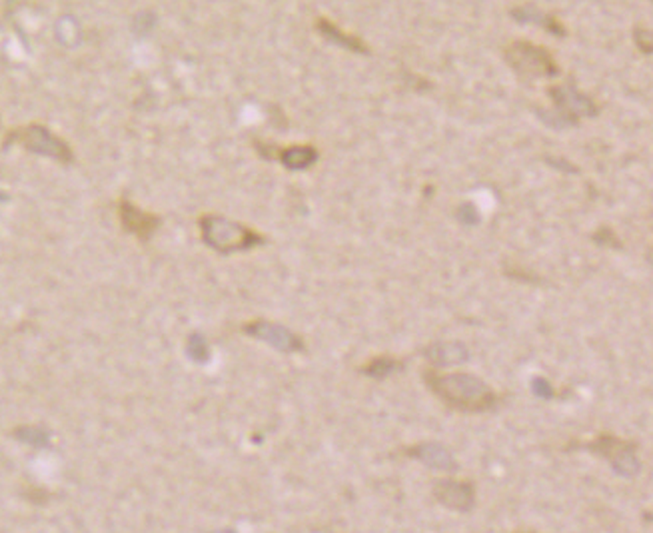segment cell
I'll return each instance as SVG.
<instances>
[{
  "label": "cell",
  "mask_w": 653,
  "mask_h": 533,
  "mask_svg": "<svg viewBox=\"0 0 653 533\" xmlns=\"http://www.w3.org/2000/svg\"><path fill=\"white\" fill-rule=\"evenodd\" d=\"M426 388L440 402L462 414H483L490 412L498 404V394L485 384V381L466 371L454 374H438L428 368L423 371Z\"/></svg>",
  "instance_id": "1"
},
{
  "label": "cell",
  "mask_w": 653,
  "mask_h": 533,
  "mask_svg": "<svg viewBox=\"0 0 653 533\" xmlns=\"http://www.w3.org/2000/svg\"><path fill=\"white\" fill-rule=\"evenodd\" d=\"M200 238L210 250L220 256H232L240 252L254 250V248L266 244V236L256 232L242 222L231 220L218 214H205L198 220Z\"/></svg>",
  "instance_id": "2"
},
{
  "label": "cell",
  "mask_w": 653,
  "mask_h": 533,
  "mask_svg": "<svg viewBox=\"0 0 653 533\" xmlns=\"http://www.w3.org/2000/svg\"><path fill=\"white\" fill-rule=\"evenodd\" d=\"M19 144L29 153L55 160L60 164H73L74 162V153L73 148L68 146V142L57 136L48 127L44 124H24V127H16L11 130L4 138V148Z\"/></svg>",
  "instance_id": "3"
},
{
  "label": "cell",
  "mask_w": 653,
  "mask_h": 533,
  "mask_svg": "<svg viewBox=\"0 0 653 533\" xmlns=\"http://www.w3.org/2000/svg\"><path fill=\"white\" fill-rule=\"evenodd\" d=\"M504 58L508 66L522 78H555L560 76V66L552 52L529 40H516L506 47Z\"/></svg>",
  "instance_id": "4"
},
{
  "label": "cell",
  "mask_w": 653,
  "mask_h": 533,
  "mask_svg": "<svg viewBox=\"0 0 653 533\" xmlns=\"http://www.w3.org/2000/svg\"><path fill=\"white\" fill-rule=\"evenodd\" d=\"M584 450L604 458L614 474L625 479H633L641 472V461L638 458V443L617 438L612 433H602L597 440L586 443Z\"/></svg>",
  "instance_id": "5"
},
{
  "label": "cell",
  "mask_w": 653,
  "mask_h": 533,
  "mask_svg": "<svg viewBox=\"0 0 653 533\" xmlns=\"http://www.w3.org/2000/svg\"><path fill=\"white\" fill-rule=\"evenodd\" d=\"M242 332L254 337V340L268 344L270 348L278 350L280 354H302L306 352V344L302 337L296 332L290 330V328L270 322V319H252V322H246L242 326Z\"/></svg>",
  "instance_id": "6"
},
{
  "label": "cell",
  "mask_w": 653,
  "mask_h": 533,
  "mask_svg": "<svg viewBox=\"0 0 653 533\" xmlns=\"http://www.w3.org/2000/svg\"><path fill=\"white\" fill-rule=\"evenodd\" d=\"M548 96L553 109L576 124H579L581 118H596L599 114V106L596 104V100L581 92L573 83L550 86Z\"/></svg>",
  "instance_id": "7"
},
{
  "label": "cell",
  "mask_w": 653,
  "mask_h": 533,
  "mask_svg": "<svg viewBox=\"0 0 653 533\" xmlns=\"http://www.w3.org/2000/svg\"><path fill=\"white\" fill-rule=\"evenodd\" d=\"M118 220L120 226L126 230L128 234H132L135 238H138L140 242H150L152 236L161 230L162 226V218L154 214V212H146L140 206H136L135 202H130L126 198L118 200Z\"/></svg>",
  "instance_id": "8"
},
{
  "label": "cell",
  "mask_w": 653,
  "mask_h": 533,
  "mask_svg": "<svg viewBox=\"0 0 653 533\" xmlns=\"http://www.w3.org/2000/svg\"><path fill=\"white\" fill-rule=\"evenodd\" d=\"M434 500L442 508L456 513H470L475 508V487L472 482H456V479H438L431 487Z\"/></svg>",
  "instance_id": "9"
},
{
  "label": "cell",
  "mask_w": 653,
  "mask_h": 533,
  "mask_svg": "<svg viewBox=\"0 0 653 533\" xmlns=\"http://www.w3.org/2000/svg\"><path fill=\"white\" fill-rule=\"evenodd\" d=\"M404 454L410 459H416L423 467L434 469V472H444V474H454L460 469L456 456L449 451L442 443L436 441H422L416 446H410L404 450Z\"/></svg>",
  "instance_id": "10"
},
{
  "label": "cell",
  "mask_w": 653,
  "mask_h": 533,
  "mask_svg": "<svg viewBox=\"0 0 653 533\" xmlns=\"http://www.w3.org/2000/svg\"><path fill=\"white\" fill-rule=\"evenodd\" d=\"M423 358H426L434 368H452V366H464L470 362V350L464 342L457 340H440L430 344L423 350Z\"/></svg>",
  "instance_id": "11"
},
{
  "label": "cell",
  "mask_w": 653,
  "mask_h": 533,
  "mask_svg": "<svg viewBox=\"0 0 653 533\" xmlns=\"http://www.w3.org/2000/svg\"><path fill=\"white\" fill-rule=\"evenodd\" d=\"M509 16L519 24H534L540 26L545 32H550L552 37L558 39H566L568 37V29L562 24V21L558 16L552 13H545L542 8H537L534 4H522V6H514L509 11Z\"/></svg>",
  "instance_id": "12"
},
{
  "label": "cell",
  "mask_w": 653,
  "mask_h": 533,
  "mask_svg": "<svg viewBox=\"0 0 653 533\" xmlns=\"http://www.w3.org/2000/svg\"><path fill=\"white\" fill-rule=\"evenodd\" d=\"M316 32L320 34V37L334 44V47H338L342 50H348V52H354V55H370V48L368 44L354 37V34L350 32H344L338 24H334L332 21L326 19V16H320V19L316 21Z\"/></svg>",
  "instance_id": "13"
},
{
  "label": "cell",
  "mask_w": 653,
  "mask_h": 533,
  "mask_svg": "<svg viewBox=\"0 0 653 533\" xmlns=\"http://www.w3.org/2000/svg\"><path fill=\"white\" fill-rule=\"evenodd\" d=\"M276 160H280V164L288 168V170L302 172L308 170V168H312L318 160H320V153H318V148L312 144H294L282 148Z\"/></svg>",
  "instance_id": "14"
},
{
  "label": "cell",
  "mask_w": 653,
  "mask_h": 533,
  "mask_svg": "<svg viewBox=\"0 0 653 533\" xmlns=\"http://www.w3.org/2000/svg\"><path fill=\"white\" fill-rule=\"evenodd\" d=\"M13 438L32 450H47L52 443L50 432L40 428V425H19L13 430Z\"/></svg>",
  "instance_id": "15"
},
{
  "label": "cell",
  "mask_w": 653,
  "mask_h": 533,
  "mask_svg": "<svg viewBox=\"0 0 653 533\" xmlns=\"http://www.w3.org/2000/svg\"><path fill=\"white\" fill-rule=\"evenodd\" d=\"M404 370V362L392 358V355H378V358L370 360L366 366H361V374L372 380H386L396 371Z\"/></svg>",
  "instance_id": "16"
},
{
  "label": "cell",
  "mask_w": 653,
  "mask_h": 533,
  "mask_svg": "<svg viewBox=\"0 0 653 533\" xmlns=\"http://www.w3.org/2000/svg\"><path fill=\"white\" fill-rule=\"evenodd\" d=\"M184 350H187L188 360L194 362V363H200V366H205V363L210 362V344H208L205 334H200V332L188 334Z\"/></svg>",
  "instance_id": "17"
},
{
  "label": "cell",
  "mask_w": 653,
  "mask_h": 533,
  "mask_svg": "<svg viewBox=\"0 0 653 533\" xmlns=\"http://www.w3.org/2000/svg\"><path fill=\"white\" fill-rule=\"evenodd\" d=\"M535 114H537V118H540L545 124V127L552 128V130H570V128L579 127V124L570 120L568 117H563V114L558 112L555 109H552V110L535 109Z\"/></svg>",
  "instance_id": "18"
},
{
  "label": "cell",
  "mask_w": 653,
  "mask_h": 533,
  "mask_svg": "<svg viewBox=\"0 0 653 533\" xmlns=\"http://www.w3.org/2000/svg\"><path fill=\"white\" fill-rule=\"evenodd\" d=\"M591 240L597 246H605V248H614V250H622L623 244L620 242V238L615 236L614 230L610 226H599L594 234H591Z\"/></svg>",
  "instance_id": "19"
},
{
  "label": "cell",
  "mask_w": 653,
  "mask_h": 533,
  "mask_svg": "<svg viewBox=\"0 0 653 533\" xmlns=\"http://www.w3.org/2000/svg\"><path fill=\"white\" fill-rule=\"evenodd\" d=\"M456 218L464 226H478L482 222L480 210L475 208V204H472V202L460 204V206H457V210H456Z\"/></svg>",
  "instance_id": "20"
},
{
  "label": "cell",
  "mask_w": 653,
  "mask_h": 533,
  "mask_svg": "<svg viewBox=\"0 0 653 533\" xmlns=\"http://www.w3.org/2000/svg\"><path fill=\"white\" fill-rule=\"evenodd\" d=\"M633 42H635V47L640 48V52H643L646 57L653 55V32L649 29H646V26H635Z\"/></svg>",
  "instance_id": "21"
},
{
  "label": "cell",
  "mask_w": 653,
  "mask_h": 533,
  "mask_svg": "<svg viewBox=\"0 0 653 533\" xmlns=\"http://www.w3.org/2000/svg\"><path fill=\"white\" fill-rule=\"evenodd\" d=\"M529 389H532V394L537 399H545V402H550V399H553V396H555V389L550 384V380H545L542 376L532 378V384H529Z\"/></svg>",
  "instance_id": "22"
},
{
  "label": "cell",
  "mask_w": 653,
  "mask_h": 533,
  "mask_svg": "<svg viewBox=\"0 0 653 533\" xmlns=\"http://www.w3.org/2000/svg\"><path fill=\"white\" fill-rule=\"evenodd\" d=\"M544 160H545V164H550L552 168H555V170H560V172H563V174H576V172H579V170H578V166L570 164V160H566V158H552V156H545Z\"/></svg>",
  "instance_id": "23"
},
{
  "label": "cell",
  "mask_w": 653,
  "mask_h": 533,
  "mask_svg": "<svg viewBox=\"0 0 653 533\" xmlns=\"http://www.w3.org/2000/svg\"><path fill=\"white\" fill-rule=\"evenodd\" d=\"M135 24H136V31L138 32L146 34L154 26V16L152 14H136Z\"/></svg>",
  "instance_id": "24"
}]
</instances>
